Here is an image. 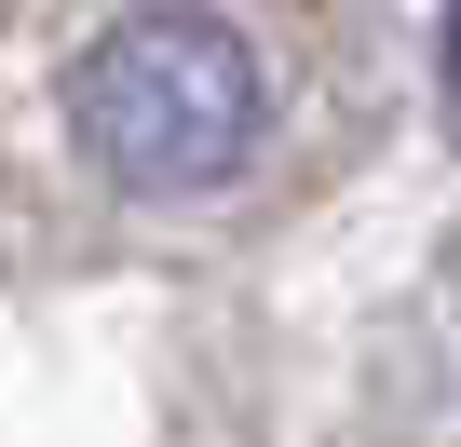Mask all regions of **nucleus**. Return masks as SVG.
<instances>
[{
  "label": "nucleus",
  "mask_w": 461,
  "mask_h": 447,
  "mask_svg": "<svg viewBox=\"0 0 461 447\" xmlns=\"http://www.w3.org/2000/svg\"><path fill=\"white\" fill-rule=\"evenodd\" d=\"M68 122L122 190H217L258 149V55L230 14H122L82 55Z\"/></svg>",
  "instance_id": "nucleus-1"
},
{
  "label": "nucleus",
  "mask_w": 461,
  "mask_h": 447,
  "mask_svg": "<svg viewBox=\"0 0 461 447\" xmlns=\"http://www.w3.org/2000/svg\"><path fill=\"white\" fill-rule=\"evenodd\" d=\"M434 55H447V109H461V0H447V28H434Z\"/></svg>",
  "instance_id": "nucleus-2"
}]
</instances>
